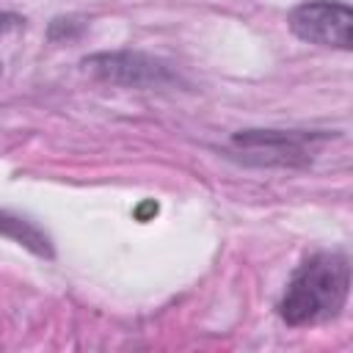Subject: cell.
I'll list each match as a JSON object with an SVG mask.
<instances>
[{"instance_id":"1","label":"cell","mask_w":353,"mask_h":353,"mask_svg":"<svg viewBox=\"0 0 353 353\" xmlns=\"http://www.w3.org/2000/svg\"><path fill=\"white\" fill-rule=\"evenodd\" d=\"M350 295V262L339 251H320L303 259L279 303L287 325H317L334 320Z\"/></svg>"},{"instance_id":"5","label":"cell","mask_w":353,"mask_h":353,"mask_svg":"<svg viewBox=\"0 0 353 353\" xmlns=\"http://www.w3.org/2000/svg\"><path fill=\"white\" fill-rule=\"evenodd\" d=\"M0 237H8L19 245H25L28 251H33L36 256H44L50 259L52 256V245H50V237L33 223V221H25L14 212H6L0 210Z\"/></svg>"},{"instance_id":"2","label":"cell","mask_w":353,"mask_h":353,"mask_svg":"<svg viewBox=\"0 0 353 353\" xmlns=\"http://www.w3.org/2000/svg\"><path fill=\"white\" fill-rule=\"evenodd\" d=\"M290 30L309 44L350 50L353 44V11L345 0H306L287 17Z\"/></svg>"},{"instance_id":"6","label":"cell","mask_w":353,"mask_h":353,"mask_svg":"<svg viewBox=\"0 0 353 353\" xmlns=\"http://www.w3.org/2000/svg\"><path fill=\"white\" fill-rule=\"evenodd\" d=\"M22 25H25V19H22L19 14L0 11V39H6V36H11V33H17Z\"/></svg>"},{"instance_id":"3","label":"cell","mask_w":353,"mask_h":353,"mask_svg":"<svg viewBox=\"0 0 353 353\" xmlns=\"http://www.w3.org/2000/svg\"><path fill=\"white\" fill-rule=\"evenodd\" d=\"M83 66L105 83L127 88H165L176 83V72L152 55L143 52H97L83 61Z\"/></svg>"},{"instance_id":"4","label":"cell","mask_w":353,"mask_h":353,"mask_svg":"<svg viewBox=\"0 0 353 353\" xmlns=\"http://www.w3.org/2000/svg\"><path fill=\"white\" fill-rule=\"evenodd\" d=\"M323 135L314 132H281V130H245L232 138V146L245 154V160L262 165H306L312 160V141Z\"/></svg>"}]
</instances>
